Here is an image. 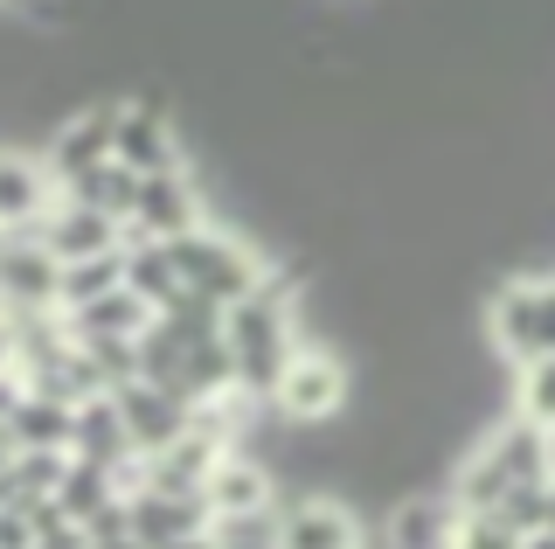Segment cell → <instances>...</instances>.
<instances>
[{
  "label": "cell",
  "instance_id": "ffe728a7",
  "mask_svg": "<svg viewBox=\"0 0 555 549\" xmlns=\"http://www.w3.org/2000/svg\"><path fill=\"white\" fill-rule=\"evenodd\" d=\"M49 501H56L63 514H69V522H91V514H104V508H112V501H126V494H118L112 487V473H104V467H91V459H69V467H63V480H56V494H49Z\"/></svg>",
  "mask_w": 555,
  "mask_h": 549
},
{
  "label": "cell",
  "instance_id": "2e32d148",
  "mask_svg": "<svg viewBox=\"0 0 555 549\" xmlns=\"http://www.w3.org/2000/svg\"><path fill=\"white\" fill-rule=\"evenodd\" d=\"M126 293L146 306V314H167V306L181 299V271H173L167 244H153V237H126Z\"/></svg>",
  "mask_w": 555,
  "mask_h": 549
},
{
  "label": "cell",
  "instance_id": "8fae6325",
  "mask_svg": "<svg viewBox=\"0 0 555 549\" xmlns=\"http://www.w3.org/2000/svg\"><path fill=\"white\" fill-rule=\"evenodd\" d=\"M126 514H132V536L146 549H167V542L195 536V528H216V514H208L202 494H153V487H139V494H126Z\"/></svg>",
  "mask_w": 555,
  "mask_h": 549
},
{
  "label": "cell",
  "instance_id": "cb8c5ba5",
  "mask_svg": "<svg viewBox=\"0 0 555 549\" xmlns=\"http://www.w3.org/2000/svg\"><path fill=\"white\" fill-rule=\"evenodd\" d=\"M167 549H222L216 528H195V536H181V542H167Z\"/></svg>",
  "mask_w": 555,
  "mask_h": 549
},
{
  "label": "cell",
  "instance_id": "44dd1931",
  "mask_svg": "<svg viewBox=\"0 0 555 549\" xmlns=\"http://www.w3.org/2000/svg\"><path fill=\"white\" fill-rule=\"evenodd\" d=\"M514 375H520L514 410L528 424H542V432H555V355H542V362H528V369H514Z\"/></svg>",
  "mask_w": 555,
  "mask_h": 549
},
{
  "label": "cell",
  "instance_id": "4fadbf2b",
  "mask_svg": "<svg viewBox=\"0 0 555 549\" xmlns=\"http://www.w3.org/2000/svg\"><path fill=\"white\" fill-rule=\"evenodd\" d=\"M69 459H91V467L104 473H118L132 452V438H126V418H118V404H112V390L104 397H83L77 404V432H69Z\"/></svg>",
  "mask_w": 555,
  "mask_h": 549
},
{
  "label": "cell",
  "instance_id": "d4e9b609",
  "mask_svg": "<svg viewBox=\"0 0 555 549\" xmlns=\"http://www.w3.org/2000/svg\"><path fill=\"white\" fill-rule=\"evenodd\" d=\"M14 369V328H8V314H0V375Z\"/></svg>",
  "mask_w": 555,
  "mask_h": 549
},
{
  "label": "cell",
  "instance_id": "83f0119b",
  "mask_svg": "<svg viewBox=\"0 0 555 549\" xmlns=\"http://www.w3.org/2000/svg\"><path fill=\"white\" fill-rule=\"evenodd\" d=\"M0 314H8V299H0Z\"/></svg>",
  "mask_w": 555,
  "mask_h": 549
},
{
  "label": "cell",
  "instance_id": "d6986e66",
  "mask_svg": "<svg viewBox=\"0 0 555 549\" xmlns=\"http://www.w3.org/2000/svg\"><path fill=\"white\" fill-rule=\"evenodd\" d=\"M118 285H126V251L77 257V265H63V279H56V314H77V306L118 293Z\"/></svg>",
  "mask_w": 555,
  "mask_h": 549
},
{
  "label": "cell",
  "instance_id": "7c38bea8",
  "mask_svg": "<svg viewBox=\"0 0 555 549\" xmlns=\"http://www.w3.org/2000/svg\"><path fill=\"white\" fill-rule=\"evenodd\" d=\"M271 549H361V522L340 501H292L271 528Z\"/></svg>",
  "mask_w": 555,
  "mask_h": 549
},
{
  "label": "cell",
  "instance_id": "8992f818",
  "mask_svg": "<svg viewBox=\"0 0 555 549\" xmlns=\"http://www.w3.org/2000/svg\"><path fill=\"white\" fill-rule=\"evenodd\" d=\"M112 161L132 167L139 181L146 175H181V132H173V118L160 105H146V98H132V105H118V132H112Z\"/></svg>",
  "mask_w": 555,
  "mask_h": 549
},
{
  "label": "cell",
  "instance_id": "e0dca14e",
  "mask_svg": "<svg viewBox=\"0 0 555 549\" xmlns=\"http://www.w3.org/2000/svg\"><path fill=\"white\" fill-rule=\"evenodd\" d=\"M63 320H69V341H139L153 314L126 293V285H118V293H104V299H91V306H77V314H63Z\"/></svg>",
  "mask_w": 555,
  "mask_h": 549
},
{
  "label": "cell",
  "instance_id": "7a4b0ae2",
  "mask_svg": "<svg viewBox=\"0 0 555 549\" xmlns=\"http://www.w3.org/2000/svg\"><path fill=\"white\" fill-rule=\"evenodd\" d=\"M486 334L514 369L555 355V279H507L486 299Z\"/></svg>",
  "mask_w": 555,
  "mask_h": 549
},
{
  "label": "cell",
  "instance_id": "6da1fadb",
  "mask_svg": "<svg viewBox=\"0 0 555 549\" xmlns=\"http://www.w3.org/2000/svg\"><path fill=\"white\" fill-rule=\"evenodd\" d=\"M167 257H173V271H181V285H188V293H202L208 306H236V299H250L257 285H264V271H271L264 257L243 244V237L216 230V222H202V230L173 237Z\"/></svg>",
  "mask_w": 555,
  "mask_h": 549
},
{
  "label": "cell",
  "instance_id": "ac0fdd59",
  "mask_svg": "<svg viewBox=\"0 0 555 549\" xmlns=\"http://www.w3.org/2000/svg\"><path fill=\"white\" fill-rule=\"evenodd\" d=\"M63 202H83V209H104L112 222H132L139 175H132V167H118V161H104V167H91V175L69 181V188H63Z\"/></svg>",
  "mask_w": 555,
  "mask_h": 549
},
{
  "label": "cell",
  "instance_id": "9a60e30c",
  "mask_svg": "<svg viewBox=\"0 0 555 549\" xmlns=\"http://www.w3.org/2000/svg\"><path fill=\"white\" fill-rule=\"evenodd\" d=\"M451 508L444 494H403V501L389 508V528H382V542L389 549H451Z\"/></svg>",
  "mask_w": 555,
  "mask_h": 549
},
{
  "label": "cell",
  "instance_id": "7402d4cb",
  "mask_svg": "<svg viewBox=\"0 0 555 549\" xmlns=\"http://www.w3.org/2000/svg\"><path fill=\"white\" fill-rule=\"evenodd\" d=\"M451 549H520V536L507 522H500L493 508H479V514H451Z\"/></svg>",
  "mask_w": 555,
  "mask_h": 549
},
{
  "label": "cell",
  "instance_id": "5bb4252c",
  "mask_svg": "<svg viewBox=\"0 0 555 549\" xmlns=\"http://www.w3.org/2000/svg\"><path fill=\"white\" fill-rule=\"evenodd\" d=\"M8 432H14V452H69V432H77V404L28 390V397L14 404Z\"/></svg>",
  "mask_w": 555,
  "mask_h": 549
},
{
  "label": "cell",
  "instance_id": "4316f807",
  "mask_svg": "<svg viewBox=\"0 0 555 549\" xmlns=\"http://www.w3.org/2000/svg\"><path fill=\"white\" fill-rule=\"evenodd\" d=\"M548 528H555V480H548Z\"/></svg>",
  "mask_w": 555,
  "mask_h": 549
},
{
  "label": "cell",
  "instance_id": "ba28073f",
  "mask_svg": "<svg viewBox=\"0 0 555 549\" xmlns=\"http://www.w3.org/2000/svg\"><path fill=\"white\" fill-rule=\"evenodd\" d=\"M35 237H42V251L56 257V265H77V257H104V251H126V222H112L104 209H83V202H63L35 222Z\"/></svg>",
  "mask_w": 555,
  "mask_h": 549
},
{
  "label": "cell",
  "instance_id": "3957f363",
  "mask_svg": "<svg viewBox=\"0 0 555 549\" xmlns=\"http://www.w3.org/2000/svg\"><path fill=\"white\" fill-rule=\"evenodd\" d=\"M347 362L334 348H292V362L285 375H278V390H271V404H278V418H292V424H326L334 410L347 404Z\"/></svg>",
  "mask_w": 555,
  "mask_h": 549
},
{
  "label": "cell",
  "instance_id": "277c9868",
  "mask_svg": "<svg viewBox=\"0 0 555 549\" xmlns=\"http://www.w3.org/2000/svg\"><path fill=\"white\" fill-rule=\"evenodd\" d=\"M202 501H208L216 522H264V514H278V480H271L264 459H250L243 445H230V452L208 467Z\"/></svg>",
  "mask_w": 555,
  "mask_h": 549
},
{
  "label": "cell",
  "instance_id": "603a6c76",
  "mask_svg": "<svg viewBox=\"0 0 555 549\" xmlns=\"http://www.w3.org/2000/svg\"><path fill=\"white\" fill-rule=\"evenodd\" d=\"M493 514L514 528V536H534V528H548V480L542 487H507L493 501Z\"/></svg>",
  "mask_w": 555,
  "mask_h": 549
},
{
  "label": "cell",
  "instance_id": "5b68a950",
  "mask_svg": "<svg viewBox=\"0 0 555 549\" xmlns=\"http://www.w3.org/2000/svg\"><path fill=\"white\" fill-rule=\"evenodd\" d=\"M112 132H118V98H98V105H83V112H69L56 132H49V153H42V167H49V181H56V195L77 175H91V167L112 161Z\"/></svg>",
  "mask_w": 555,
  "mask_h": 549
},
{
  "label": "cell",
  "instance_id": "30bf717a",
  "mask_svg": "<svg viewBox=\"0 0 555 549\" xmlns=\"http://www.w3.org/2000/svg\"><path fill=\"white\" fill-rule=\"evenodd\" d=\"M56 209V181H49L42 153L0 146V230H35Z\"/></svg>",
  "mask_w": 555,
  "mask_h": 549
},
{
  "label": "cell",
  "instance_id": "52a82bcc",
  "mask_svg": "<svg viewBox=\"0 0 555 549\" xmlns=\"http://www.w3.org/2000/svg\"><path fill=\"white\" fill-rule=\"evenodd\" d=\"M208 209H202V188L195 175H146L139 181V202H132V222H126V237H153V244H173V237H188V230H202Z\"/></svg>",
  "mask_w": 555,
  "mask_h": 549
},
{
  "label": "cell",
  "instance_id": "484cf974",
  "mask_svg": "<svg viewBox=\"0 0 555 549\" xmlns=\"http://www.w3.org/2000/svg\"><path fill=\"white\" fill-rule=\"evenodd\" d=\"M520 549H555V528H534V536H520Z\"/></svg>",
  "mask_w": 555,
  "mask_h": 549
},
{
  "label": "cell",
  "instance_id": "9c48e42d",
  "mask_svg": "<svg viewBox=\"0 0 555 549\" xmlns=\"http://www.w3.org/2000/svg\"><path fill=\"white\" fill-rule=\"evenodd\" d=\"M112 404H118V418H126V438H132V452H139V459L167 452V445L188 432V418H195V410H188L181 397H167V390L139 383V375L112 390Z\"/></svg>",
  "mask_w": 555,
  "mask_h": 549
}]
</instances>
